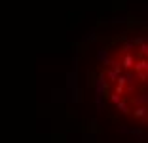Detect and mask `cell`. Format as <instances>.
Returning a JSON list of instances; mask_svg holds the SVG:
<instances>
[{
	"mask_svg": "<svg viewBox=\"0 0 148 143\" xmlns=\"http://www.w3.org/2000/svg\"><path fill=\"white\" fill-rule=\"evenodd\" d=\"M122 67H123V71H131L133 67H135V63H137V59H135V56H131V53H125V56L122 57Z\"/></svg>",
	"mask_w": 148,
	"mask_h": 143,
	"instance_id": "6da1fadb",
	"label": "cell"
},
{
	"mask_svg": "<svg viewBox=\"0 0 148 143\" xmlns=\"http://www.w3.org/2000/svg\"><path fill=\"white\" fill-rule=\"evenodd\" d=\"M146 115H148V109L143 107V105H140V107H135V111H133V117L135 118H144Z\"/></svg>",
	"mask_w": 148,
	"mask_h": 143,
	"instance_id": "7a4b0ae2",
	"label": "cell"
},
{
	"mask_svg": "<svg viewBox=\"0 0 148 143\" xmlns=\"http://www.w3.org/2000/svg\"><path fill=\"white\" fill-rule=\"evenodd\" d=\"M116 107H118V111H122V113H129V107H127V101L125 99H122Z\"/></svg>",
	"mask_w": 148,
	"mask_h": 143,
	"instance_id": "3957f363",
	"label": "cell"
},
{
	"mask_svg": "<svg viewBox=\"0 0 148 143\" xmlns=\"http://www.w3.org/2000/svg\"><path fill=\"white\" fill-rule=\"evenodd\" d=\"M110 101L118 105L120 101H122V95H120V94H114V92H112V94H110Z\"/></svg>",
	"mask_w": 148,
	"mask_h": 143,
	"instance_id": "277c9868",
	"label": "cell"
},
{
	"mask_svg": "<svg viewBox=\"0 0 148 143\" xmlns=\"http://www.w3.org/2000/svg\"><path fill=\"white\" fill-rule=\"evenodd\" d=\"M140 50H139V52L140 53H143V56H148V40H146V42H144V44H140Z\"/></svg>",
	"mask_w": 148,
	"mask_h": 143,
	"instance_id": "5b68a950",
	"label": "cell"
},
{
	"mask_svg": "<svg viewBox=\"0 0 148 143\" xmlns=\"http://www.w3.org/2000/svg\"><path fill=\"white\" fill-rule=\"evenodd\" d=\"M114 94L123 95V94H125V88H123V86H120V84H116V86H114Z\"/></svg>",
	"mask_w": 148,
	"mask_h": 143,
	"instance_id": "8992f818",
	"label": "cell"
}]
</instances>
